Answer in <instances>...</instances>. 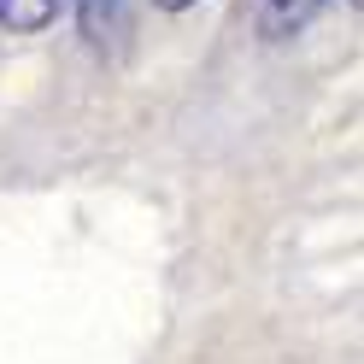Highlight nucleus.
<instances>
[{
	"label": "nucleus",
	"mask_w": 364,
	"mask_h": 364,
	"mask_svg": "<svg viewBox=\"0 0 364 364\" xmlns=\"http://www.w3.org/2000/svg\"><path fill=\"white\" fill-rule=\"evenodd\" d=\"M253 6H259L264 36H294V30H306L329 0H253Z\"/></svg>",
	"instance_id": "1"
},
{
	"label": "nucleus",
	"mask_w": 364,
	"mask_h": 364,
	"mask_svg": "<svg viewBox=\"0 0 364 364\" xmlns=\"http://www.w3.org/2000/svg\"><path fill=\"white\" fill-rule=\"evenodd\" d=\"M77 12H82L88 41H118L129 24V0H77Z\"/></svg>",
	"instance_id": "2"
},
{
	"label": "nucleus",
	"mask_w": 364,
	"mask_h": 364,
	"mask_svg": "<svg viewBox=\"0 0 364 364\" xmlns=\"http://www.w3.org/2000/svg\"><path fill=\"white\" fill-rule=\"evenodd\" d=\"M65 0H0V24L12 30H48Z\"/></svg>",
	"instance_id": "3"
},
{
	"label": "nucleus",
	"mask_w": 364,
	"mask_h": 364,
	"mask_svg": "<svg viewBox=\"0 0 364 364\" xmlns=\"http://www.w3.org/2000/svg\"><path fill=\"white\" fill-rule=\"evenodd\" d=\"M159 6H171V12H182V6H194V0H159Z\"/></svg>",
	"instance_id": "4"
}]
</instances>
